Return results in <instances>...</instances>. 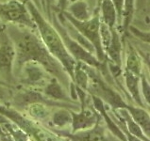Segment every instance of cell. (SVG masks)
I'll use <instances>...</instances> for the list:
<instances>
[{
	"mask_svg": "<svg viewBox=\"0 0 150 141\" xmlns=\"http://www.w3.org/2000/svg\"><path fill=\"white\" fill-rule=\"evenodd\" d=\"M5 32L14 47V66L17 70L19 71L25 62H36L48 74H52L53 77L55 76L56 79L61 80L64 85H67V78L69 75L62 64L48 52L36 30L22 25L8 24Z\"/></svg>",
	"mask_w": 150,
	"mask_h": 141,
	"instance_id": "obj_1",
	"label": "cell"
},
{
	"mask_svg": "<svg viewBox=\"0 0 150 141\" xmlns=\"http://www.w3.org/2000/svg\"><path fill=\"white\" fill-rule=\"evenodd\" d=\"M25 4L36 25L37 33L39 34V37L44 42L46 49L62 64L63 69L65 70L67 74L73 81L76 61L68 53L59 34L55 29L52 24L42 16L40 10L32 0H27Z\"/></svg>",
	"mask_w": 150,
	"mask_h": 141,
	"instance_id": "obj_2",
	"label": "cell"
},
{
	"mask_svg": "<svg viewBox=\"0 0 150 141\" xmlns=\"http://www.w3.org/2000/svg\"><path fill=\"white\" fill-rule=\"evenodd\" d=\"M50 23L55 27L56 30L61 36L62 42L65 46L68 53L71 55V57L75 59L76 62H80L86 64L88 66L96 68V69H105L107 68V62L101 63L93 54L88 52V51L83 48L78 41H76L73 38L68 34L67 30L64 27V25L59 20L57 13H51V20Z\"/></svg>",
	"mask_w": 150,
	"mask_h": 141,
	"instance_id": "obj_3",
	"label": "cell"
},
{
	"mask_svg": "<svg viewBox=\"0 0 150 141\" xmlns=\"http://www.w3.org/2000/svg\"><path fill=\"white\" fill-rule=\"evenodd\" d=\"M62 14L64 16L68 22L71 23L74 27L78 29V31L82 35L85 39H87L91 44L95 48V53L96 58L101 63L107 62V57L103 49V46L101 43V38H100V16L99 13H95L91 18L86 21H79L68 13L66 11L62 12Z\"/></svg>",
	"mask_w": 150,
	"mask_h": 141,
	"instance_id": "obj_4",
	"label": "cell"
},
{
	"mask_svg": "<svg viewBox=\"0 0 150 141\" xmlns=\"http://www.w3.org/2000/svg\"><path fill=\"white\" fill-rule=\"evenodd\" d=\"M0 18L11 24L36 30V25L25 7V2L21 0H8L0 3Z\"/></svg>",
	"mask_w": 150,
	"mask_h": 141,
	"instance_id": "obj_5",
	"label": "cell"
},
{
	"mask_svg": "<svg viewBox=\"0 0 150 141\" xmlns=\"http://www.w3.org/2000/svg\"><path fill=\"white\" fill-rule=\"evenodd\" d=\"M0 113L8 117L11 121H13L21 129H23L28 135L33 136L36 141H62L57 135L50 133L49 131L45 130L44 128L38 126L36 123L21 116L14 110L8 109L0 105Z\"/></svg>",
	"mask_w": 150,
	"mask_h": 141,
	"instance_id": "obj_6",
	"label": "cell"
},
{
	"mask_svg": "<svg viewBox=\"0 0 150 141\" xmlns=\"http://www.w3.org/2000/svg\"><path fill=\"white\" fill-rule=\"evenodd\" d=\"M15 61V50L6 32L2 30L0 42V75L11 81Z\"/></svg>",
	"mask_w": 150,
	"mask_h": 141,
	"instance_id": "obj_7",
	"label": "cell"
},
{
	"mask_svg": "<svg viewBox=\"0 0 150 141\" xmlns=\"http://www.w3.org/2000/svg\"><path fill=\"white\" fill-rule=\"evenodd\" d=\"M19 71L22 74V82L30 86H41L45 83L47 84V72L40 64L28 61L24 63Z\"/></svg>",
	"mask_w": 150,
	"mask_h": 141,
	"instance_id": "obj_8",
	"label": "cell"
},
{
	"mask_svg": "<svg viewBox=\"0 0 150 141\" xmlns=\"http://www.w3.org/2000/svg\"><path fill=\"white\" fill-rule=\"evenodd\" d=\"M123 42L117 28L111 30V39L109 45L104 49L107 60L115 64L119 67H122L123 59Z\"/></svg>",
	"mask_w": 150,
	"mask_h": 141,
	"instance_id": "obj_9",
	"label": "cell"
},
{
	"mask_svg": "<svg viewBox=\"0 0 150 141\" xmlns=\"http://www.w3.org/2000/svg\"><path fill=\"white\" fill-rule=\"evenodd\" d=\"M73 133L79 130H85L91 128L96 122V117L91 110H85L82 106L80 113L71 112Z\"/></svg>",
	"mask_w": 150,
	"mask_h": 141,
	"instance_id": "obj_10",
	"label": "cell"
},
{
	"mask_svg": "<svg viewBox=\"0 0 150 141\" xmlns=\"http://www.w3.org/2000/svg\"><path fill=\"white\" fill-rule=\"evenodd\" d=\"M98 13L100 20L108 25L110 30L117 28V13L110 0H101L98 7Z\"/></svg>",
	"mask_w": 150,
	"mask_h": 141,
	"instance_id": "obj_11",
	"label": "cell"
},
{
	"mask_svg": "<svg viewBox=\"0 0 150 141\" xmlns=\"http://www.w3.org/2000/svg\"><path fill=\"white\" fill-rule=\"evenodd\" d=\"M64 11L68 12L73 18L79 21H86L93 15L85 0H75L70 2Z\"/></svg>",
	"mask_w": 150,
	"mask_h": 141,
	"instance_id": "obj_12",
	"label": "cell"
},
{
	"mask_svg": "<svg viewBox=\"0 0 150 141\" xmlns=\"http://www.w3.org/2000/svg\"><path fill=\"white\" fill-rule=\"evenodd\" d=\"M93 98V106H95V108L101 114V116L103 117V119H105L106 122L108 123V127L109 129L112 131V133L118 136V137L121 139L122 141H127V138L125 137V135H124L121 131H120L119 128L116 126V124L112 121V119L110 118V116L108 115L106 111V108H105V105H104V102H103L102 99L99 97H97L96 95H93L92 96Z\"/></svg>",
	"mask_w": 150,
	"mask_h": 141,
	"instance_id": "obj_13",
	"label": "cell"
},
{
	"mask_svg": "<svg viewBox=\"0 0 150 141\" xmlns=\"http://www.w3.org/2000/svg\"><path fill=\"white\" fill-rule=\"evenodd\" d=\"M125 109L128 111L130 117L133 119V121L141 127V129L143 130L144 133L146 134V136H149L150 122H149V116L147 112H145L142 108L134 107V106H131L128 105Z\"/></svg>",
	"mask_w": 150,
	"mask_h": 141,
	"instance_id": "obj_14",
	"label": "cell"
},
{
	"mask_svg": "<svg viewBox=\"0 0 150 141\" xmlns=\"http://www.w3.org/2000/svg\"><path fill=\"white\" fill-rule=\"evenodd\" d=\"M125 81H126V86L128 89V92L130 93V95L134 99V101L138 104L140 106H144V102L142 101V98L140 95V76H137L134 74H132L129 71L125 69Z\"/></svg>",
	"mask_w": 150,
	"mask_h": 141,
	"instance_id": "obj_15",
	"label": "cell"
},
{
	"mask_svg": "<svg viewBox=\"0 0 150 141\" xmlns=\"http://www.w3.org/2000/svg\"><path fill=\"white\" fill-rule=\"evenodd\" d=\"M126 70L129 71L137 76H141L142 72V59L140 55L130 43H128L127 49Z\"/></svg>",
	"mask_w": 150,
	"mask_h": 141,
	"instance_id": "obj_16",
	"label": "cell"
},
{
	"mask_svg": "<svg viewBox=\"0 0 150 141\" xmlns=\"http://www.w3.org/2000/svg\"><path fill=\"white\" fill-rule=\"evenodd\" d=\"M45 93L46 96H48L49 98H51V99H53L55 101L68 100L65 91L63 90V88L61 86V84H59L58 79H56L55 77L51 79L49 83L46 84V86L45 88Z\"/></svg>",
	"mask_w": 150,
	"mask_h": 141,
	"instance_id": "obj_17",
	"label": "cell"
},
{
	"mask_svg": "<svg viewBox=\"0 0 150 141\" xmlns=\"http://www.w3.org/2000/svg\"><path fill=\"white\" fill-rule=\"evenodd\" d=\"M119 112L121 114L122 118L125 119L127 122V125L128 128V132L134 136V137H137L139 139H142L144 141H149L148 138L145 137L144 133L143 132V130L141 129V127L137 124V123L133 121V119L130 117L128 111L125 108H119Z\"/></svg>",
	"mask_w": 150,
	"mask_h": 141,
	"instance_id": "obj_18",
	"label": "cell"
},
{
	"mask_svg": "<svg viewBox=\"0 0 150 141\" xmlns=\"http://www.w3.org/2000/svg\"><path fill=\"white\" fill-rule=\"evenodd\" d=\"M73 82L76 83V87L80 88L83 90H88L90 77L88 72L85 71L80 62H76V65L74 70V79H73Z\"/></svg>",
	"mask_w": 150,
	"mask_h": 141,
	"instance_id": "obj_19",
	"label": "cell"
},
{
	"mask_svg": "<svg viewBox=\"0 0 150 141\" xmlns=\"http://www.w3.org/2000/svg\"><path fill=\"white\" fill-rule=\"evenodd\" d=\"M134 18V0H125L124 7L123 23H122V32L124 35L128 34V27L131 25V22Z\"/></svg>",
	"mask_w": 150,
	"mask_h": 141,
	"instance_id": "obj_20",
	"label": "cell"
},
{
	"mask_svg": "<svg viewBox=\"0 0 150 141\" xmlns=\"http://www.w3.org/2000/svg\"><path fill=\"white\" fill-rule=\"evenodd\" d=\"M70 122H72V115L70 111L66 109H61L54 114L53 123L56 126L63 127Z\"/></svg>",
	"mask_w": 150,
	"mask_h": 141,
	"instance_id": "obj_21",
	"label": "cell"
},
{
	"mask_svg": "<svg viewBox=\"0 0 150 141\" xmlns=\"http://www.w3.org/2000/svg\"><path fill=\"white\" fill-rule=\"evenodd\" d=\"M141 14L144 20L146 18L148 20V11H149V0H134V13Z\"/></svg>",
	"mask_w": 150,
	"mask_h": 141,
	"instance_id": "obj_22",
	"label": "cell"
},
{
	"mask_svg": "<svg viewBox=\"0 0 150 141\" xmlns=\"http://www.w3.org/2000/svg\"><path fill=\"white\" fill-rule=\"evenodd\" d=\"M29 113L33 117L38 119H42L47 116V111H46L45 105L42 104H40V102L31 104L30 108H29Z\"/></svg>",
	"mask_w": 150,
	"mask_h": 141,
	"instance_id": "obj_23",
	"label": "cell"
},
{
	"mask_svg": "<svg viewBox=\"0 0 150 141\" xmlns=\"http://www.w3.org/2000/svg\"><path fill=\"white\" fill-rule=\"evenodd\" d=\"M112 2L117 13V27H122L123 23V14H124V7H125V0H110Z\"/></svg>",
	"mask_w": 150,
	"mask_h": 141,
	"instance_id": "obj_24",
	"label": "cell"
},
{
	"mask_svg": "<svg viewBox=\"0 0 150 141\" xmlns=\"http://www.w3.org/2000/svg\"><path fill=\"white\" fill-rule=\"evenodd\" d=\"M129 30H130V32L134 34V36L137 38V39L143 41L144 42L146 41L147 43L149 42V32L148 31L144 32V31L140 30V29L136 28V27H133L132 25H129V27H128V31Z\"/></svg>",
	"mask_w": 150,
	"mask_h": 141,
	"instance_id": "obj_25",
	"label": "cell"
},
{
	"mask_svg": "<svg viewBox=\"0 0 150 141\" xmlns=\"http://www.w3.org/2000/svg\"><path fill=\"white\" fill-rule=\"evenodd\" d=\"M141 83H142V90H143V94H144V97L145 101L147 102H149V91H150V88H149V84L146 80V77L145 75H142L141 74Z\"/></svg>",
	"mask_w": 150,
	"mask_h": 141,
	"instance_id": "obj_26",
	"label": "cell"
},
{
	"mask_svg": "<svg viewBox=\"0 0 150 141\" xmlns=\"http://www.w3.org/2000/svg\"><path fill=\"white\" fill-rule=\"evenodd\" d=\"M41 2L42 4V7L46 8V16H47V20L50 22L51 20V5H52L53 0H41Z\"/></svg>",
	"mask_w": 150,
	"mask_h": 141,
	"instance_id": "obj_27",
	"label": "cell"
},
{
	"mask_svg": "<svg viewBox=\"0 0 150 141\" xmlns=\"http://www.w3.org/2000/svg\"><path fill=\"white\" fill-rule=\"evenodd\" d=\"M58 1V11L59 12H63L69 4V0H57Z\"/></svg>",
	"mask_w": 150,
	"mask_h": 141,
	"instance_id": "obj_28",
	"label": "cell"
},
{
	"mask_svg": "<svg viewBox=\"0 0 150 141\" xmlns=\"http://www.w3.org/2000/svg\"><path fill=\"white\" fill-rule=\"evenodd\" d=\"M85 1H86V3L88 4L90 10H91L93 13L95 14L96 11V8H97V1L98 0H85Z\"/></svg>",
	"mask_w": 150,
	"mask_h": 141,
	"instance_id": "obj_29",
	"label": "cell"
},
{
	"mask_svg": "<svg viewBox=\"0 0 150 141\" xmlns=\"http://www.w3.org/2000/svg\"><path fill=\"white\" fill-rule=\"evenodd\" d=\"M100 2H101V0H98V1H97V8H96V13H97V12H98V7H99V4H100Z\"/></svg>",
	"mask_w": 150,
	"mask_h": 141,
	"instance_id": "obj_30",
	"label": "cell"
},
{
	"mask_svg": "<svg viewBox=\"0 0 150 141\" xmlns=\"http://www.w3.org/2000/svg\"><path fill=\"white\" fill-rule=\"evenodd\" d=\"M73 1H75V0H69V3L70 2H73Z\"/></svg>",
	"mask_w": 150,
	"mask_h": 141,
	"instance_id": "obj_31",
	"label": "cell"
},
{
	"mask_svg": "<svg viewBox=\"0 0 150 141\" xmlns=\"http://www.w3.org/2000/svg\"><path fill=\"white\" fill-rule=\"evenodd\" d=\"M0 84H2V83H1V82H0Z\"/></svg>",
	"mask_w": 150,
	"mask_h": 141,
	"instance_id": "obj_32",
	"label": "cell"
},
{
	"mask_svg": "<svg viewBox=\"0 0 150 141\" xmlns=\"http://www.w3.org/2000/svg\"><path fill=\"white\" fill-rule=\"evenodd\" d=\"M104 141H107V140H104Z\"/></svg>",
	"mask_w": 150,
	"mask_h": 141,
	"instance_id": "obj_33",
	"label": "cell"
},
{
	"mask_svg": "<svg viewBox=\"0 0 150 141\" xmlns=\"http://www.w3.org/2000/svg\"><path fill=\"white\" fill-rule=\"evenodd\" d=\"M36 1H37V0H36Z\"/></svg>",
	"mask_w": 150,
	"mask_h": 141,
	"instance_id": "obj_34",
	"label": "cell"
}]
</instances>
